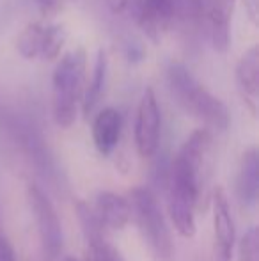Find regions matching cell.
<instances>
[{
  "label": "cell",
  "mask_w": 259,
  "mask_h": 261,
  "mask_svg": "<svg viewBox=\"0 0 259 261\" xmlns=\"http://www.w3.org/2000/svg\"><path fill=\"white\" fill-rule=\"evenodd\" d=\"M93 210L105 229L119 231L128 226L131 219L130 201L116 192H108V190L98 192V196L94 197Z\"/></svg>",
  "instance_id": "8fae6325"
},
{
  "label": "cell",
  "mask_w": 259,
  "mask_h": 261,
  "mask_svg": "<svg viewBox=\"0 0 259 261\" xmlns=\"http://www.w3.org/2000/svg\"><path fill=\"white\" fill-rule=\"evenodd\" d=\"M103 2L107 4L114 13H123V11H125L126 0H103Z\"/></svg>",
  "instance_id": "44dd1931"
},
{
  "label": "cell",
  "mask_w": 259,
  "mask_h": 261,
  "mask_svg": "<svg viewBox=\"0 0 259 261\" xmlns=\"http://www.w3.org/2000/svg\"><path fill=\"white\" fill-rule=\"evenodd\" d=\"M46 45V25L45 23H31L23 29L16 41L18 52L28 61L43 59Z\"/></svg>",
  "instance_id": "9a60e30c"
},
{
  "label": "cell",
  "mask_w": 259,
  "mask_h": 261,
  "mask_svg": "<svg viewBox=\"0 0 259 261\" xmlns=\"http://www.w3.org/2000/svg\"><path fill=\"white\" fill-rule=\"evenodd\" d=\"M91 252V261H125L123 254L105 238V234L87 240Z\"/></svg>",
  "instance_id": "e0dca14e"
},
{
  "label": "cell",
  "mask_w": 259,
  "mask_h": 261,
  "mask_svg": "<svg viewBox=\"0 0 259 261\" xmlns=\"http://www.w3.org/2000/svg\"><path fill=\"white\" fill-rule=\"evenodd\" d=\"M238 258L240 261H259V240L256 227H249L240 238Z\"/></svg>",
  "instance_id": "ac0fdd59"
},
{
  "label": "cell",
  "mask_w": 259,
  "mask_h": 261,
  "mask_svg": "<svg viewBox=\"0 0 259 261\" xmlns=\"http://www.w3.org/2000/svg\"><path fill=\"white\" fill-rule=\"evenodd\" d=\"M203 187L185 172L170 167L169 176V217L183 238L195 234V206Z\"/></svg>",
  "instance_id": "277c9868"
},
{
  "label": "cell",
  "mask_w": 259,
  "mask_h": 261,
  "mask_svg": "<svg viewBox=\"0 0 259 261\" xmlns=\"http://www.w3.org/2000/svg\"><path fill=\"white\" fill-rule=\"evenodd\" d=\"M236 82L242 91L245 103L256 114L257 93H259V50L257 46H250L236 66Z\"/></svg>",
  "instance_id": "4fadbf2b"
},
{
  "label": "cell",
  "mask_w": 259,
  "mask_h": 261,
  "mask_svg": "<svg viewBox=\"0 0 259 261\" xmlns=\"http://www.w3.org/2000/svg\"><path fill=\"white\" fill-rule=\"evenodd\" d=\"M107 69H108L107 55H105L103 48H100L96 55V61H94L91 80L87 82V87H83V93H82V112L85 117H89L94 112L96 105L100 103L101 96H103L105 82H107Z\"/></svg>",
  "instance_id": "5bb4252c"
},
{
  "label": "cell",
  "mask_w": 259,
  "mask_h": 261,
  "mask_svg": "<svg viewBox=\"0 0 259 261\" xmlns=\"http://www.w3.org/2000/svg\"><path fill=\"white\" fill-rule=\"evenodd\" d=\"M0 261H18L16 252H14L11 242L6 237L0 234Z\"/></svg>",
  "instance_id": "ffe728a7"
},
{
  "label": "cell",
  "mask_w": 259,
  "mask_h": 261,
  "mask_svg": "<svg viewBox=\"0 0 259 261\" xmlns=\"http://www.w3.org/2000/svg\"><path fill=\"white\" fill-rule=\"evenodd\" d=\"M160 132H162V112H160L156 94L151 87H146L138 101L137 119H135V146L142 158H151L158 149Z\"/></svg>",
  "instance_id": "52a82bcc"
},
{
  "label": "cell",
  "mask_w": 259,
  "mask_h": 261,
  "mask_svg": "<svg viewBox=\"0 0 259 261\" xmlns=\"http://www.w3.org/2000/svg\"><path fill=\"white\" fill-rule=\"evenodd\" d=\"M121 130L123 117L119 114V110L107 107V109L98 112V116L94 117L93 123V139L100 155L108 156L114 151L119 139H121Z\"/></svg>",
  "instance_id": "7c38bea8"
},
{
  "label": "cell",
  "mask_w": 259,
  "mask_h": 261,
  "mask_svg": "<svg viewBox=\"0 0 259 261\" xmlns=\"http://www.w3.org/2000/svg\"><path fill=\"white\" fill-rule=\"evenodd\" d=\"M27 201L36 219L43 256L48 261L57 259L61 256V251H63L64 234L63 224H61V219L57 215V210L53 206L52 199L38 185H28Z\"/></svg>",
  "instance_id": "5b68a950"
},
{
  "label": "cell",
  "mask_w": 259,
  "mask_h": 261,
  "mask_svg": "<svg viewBox=\"0 0 259 261\" xmlns=\"http://www.w3.org/2000/svg\"><path fill=\"white\" fill-rule=\"evenodd\" d=\"M69 2H73V0H36L39 11H41L43 14H46V16L59 13L66 4H69Z\"/></svg>",
  "instance_id": "d6986e66"
},
{
  "label": "cell",
  "mask_w": 259,
  "mask_h": 261,
  "mask_svg": "<svg viewBox=\"0 0 259 261\" xmlns=\"http://www.w3.org/2000/svg\"><path fill=\"white\" fill-rule=\"evenodd\" d=\"M167 80L174 100L185 112L203 121L210 130H227L231 124V114L227 107L220 98L208 91L206 86L199 82V79L187 66L181 62H172L167 69Z\"/></svg>",
  "instance_id": "6da1fadb"
},
{
  "label": "cell",
  "mask_w": 259,
  "mask_h": 261,
  "mask_svg": "<svg viewBox=\"0 0 259 261\" xmlns=\"http://www.w3.org/2000/svg\"><path fill=\"white\" fill-rule=\"evenodd\" d=\"M200 21L211 46L217 52H227L231 45V20L235 0H195Z\"/></svg>",
  "instance_id": "ba28073f"
},
{
  "label": "cell",
  "mask_w": 259,
  "mask_h": 261,
  "mask_svg": "<svg viewBox=\"0 0 259 261\" xmlns=\"http://www.w3.org/2000/svg\"><path fill=\"white\" fill-rule=\"evenodd\" d=\"M178 0H126L125 11H130L140 31L153 43H160L176 14Z\"/></svg>",
  "instance_id": "8992f818"
},
{
  "label": "cell",
  "mask_w": 259,
  "mask_h": 261,
  "mask_svg": "<svg viewBox=\"0 0 259 261\" xmlns=\"http://www.w3.org/2000/svg\"><path fill=\"white\" fill-rule=\"evenodd\" d=\"M68 32L63 25H46V45L43 61H53L61 55V50L64 48Z\"/></svg>",
  "instance_id": "2e32d148"
},
{
  "label": "cell",
  "mask_w": 259,
  "mask_h": 261,
  "mask_svg": "<svg viewBox=\"0 0 259 261\" xmlns=\"http://www.w3.org/2000/svg\"><path fill=\"white\" fill-rule=\"evenodd\" d=\"M211 208H213V237H215V259L217 261H231L233 251L236 244V229L235 220L231 215L229 201L224 189L217 187L211 197Z\"/></svg>",
  "instance_id": "9c48e42d"
},
{
  "label": "cell",
  "mask_w": 259,
  "mask_h": 261,
  "mask_svg": "<svg viewBox=\"0 0 259 261\" xmlns=\"http://www.w3.org/2000/svg\"><path fill=\"white\" fill-rule=\"evenodd\" d=\"M131 215L156 261H172L174 242L169 224L156 196L146 187H135L130 192Z\"/></svg>",
  "instance_id": "3957f363"
},
{
  "label": "cell",
  "mask_w": 259,
  "mask_h": 261,
  "mask_svg": "<svg viewBox=\"0 0 259 261\" xmlns=\"http://www.w3.org/2000/svg\"><path fill=\"white\" fill-rule=\"evenodd\" d=\"M87 54L75 48L64 54L53 69V117L61 128H69L76 119V107L83 93Z\"/></svg>",
  "instance_id": "7a4b0ae2"
},
{
  "label": "cell",
  "mask_w": 259,
  "mask_h": 261,
  "mask_svg": "<svg viewBox=\"0 0 259 261\" xmlns=\"http://www.w3.org/2000/svg\"><path fill=\"white\" fill-rule=\"evenodd\" d=\"M68 261H76V259H68Z\"/></svg>",
  "instance_id": "7402d4cb"
},
{
  "label": "cell",
  "mask_w": 259,
  "mask_h": 261,
  "mask_svg": "<svg viewBox=\"0 0 259 261\" xmlns=\"http://www.w3.org/2000/svg\"><path fill=\"white\" fill-rule=\"evenodd\" d=\"M236 199L242 204V208L252 210L257 204L259 196V156L257 149L250 148L242 155L236 174L235 185Z\"/></svg>",
  "instance_id": "30bf717a"
}]
</instances>
